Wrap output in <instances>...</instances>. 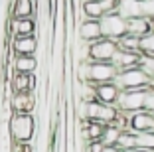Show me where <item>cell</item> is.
Masks as SVG:
<instances>
[{
    "label": "cell",
    "mask_w": 154,
    "mask_h": 152,
    "mask_svg": "<svg viewBox=\"0 0 154 152\" xmlns=\"http://www.w3.org/2000/svg\"><path fill=\"white\" fill-rule=\"evenodd\" d=\"M8 132L14 142L30 144L36 134V119L34 115H14L8 121Z\"/></svg>",
    "instance_id": "6da1fadb"
},
{
    "label": "cell",
    "mask_w": 154,
    "mask_h": 152,
    "mask_svg": "<svg viewBox=\"0 0 154 152\" xmlns=\"http://www.w3.org/2000/svg\"><path fill=\"white\" fill-rule=\"evenodd\" d=\"M115 83L119 85L121 91H134V89H150L154 87V81L146 75V71L140 65L127 69V71H121L115 79Z\"/></svg>",
    "instance_id": "7a4b0ae2"
},
{
    "label": "cell",
    "mask_w": 154,
    "mask_h": 152,
    "mask_svg": "<svg viewBox=\"0 0 154 152\" xmlns=\"http://www.w3.org/2000/svg\"><path fill=\"white\" fill-rule=\"evenodd\" d=\"M150 89H152V87H150ZM150 89L122 91L121 97H119V101H117V109L121 113H127V115L144 111V107H146V95H148Z\"/></svg>",
    "instance_id": "3957f363"
},
{
    "label": "cell",
    "mask_w": 154,
    "mask_h": 152,
    "mask_svg": "<svg viewBox=\"0 0 154 152\" xmlns=\"http://www.w3.org/2000/svg\"><path fill=\"white\" fill-rule=\"evenodd\" d=\"M101 30H103V38L119 42L121 38L127 36V20L119 12L107 14V16L101 18Z\"/></svg>",
    "instance_id": "277c9868"
},
{
    "label": "cell",
    "mask_w": 154,
    "mask_h": 152,
    "mask_svg": "<svg viewBox=\"0 0 154 152\" xmlns=\"http://www.w3.org/2000/svg\"><path fill=\"white\" fill-rule=\"evenodd\" d=\"M10 109L14 115H34L38 109L36 91H26V93H12L10 97Z\"/></svg>",
    "instance_id": "5b68a950"
},
{
    "label": "cell",
    "mask_w": 154,
    "mask_h": 152,
    "mask_svg": "<svg viewBox=\"0 0 154 152\" xmlns=\"http://www.w3.org/2000/svg\"><path fill=\"white\" fill-rule=\"evenodd\" d=\"M119 51V44L109 38H101V40L91 44V61H107L113 63L115 54Z\"/></svg>",
    "instance_id": "8992f818"
},
{
    "label": "cell",
    "mask_w": 154,
    "mask_h": 152,
    "mask_svg": "<svg viewBox=\"0 0 154 152\" xmlns=\"http://www.w3.org/2000/svg\"><path fill=\"white\" fill-rule=\"evenodd\" d=\"M128 130H132L136 134L154 132V115L148 111H138L128 115Z\"/></svg>",
    "instance_id": "52a82bcc"
},
{
    "label": "cell",
    "mask_w": 154,
    "mask_h": 152,
    "mask_svg": "<svg viewBox=\"0 0 154 152\" xmlns=\"http://www.w3.org/2000/svg\"><path fill=\"white\" fill-rule=\"evenodd\" d=\"M77 38L81 42L93 44V42L103 38V30H101V20H81L77 26Z\"/></svg>",
    "instance_id": "ba28073f"
},
{
    "label": "cell",
    "mask_w": 154,
    "mask_h": 152,
    "mask_svg": "<svg viewBox=\"0 0 154 152\" xmlns=\"http://www.w3.org/2000/svg\"><path fill=\"white\" fill-rule=\"evenodd\" d=\"M95 87V99L103 105H115L117 107V101L121 97L122 91L119 89V85L115 81L111 83H101V85H93Z\"/></svg>",
    "instance_id": "9c48e42d"
},
{
    "label": "cell",
    "mask_w": 154,
    "mask_h": 152,
    "mask_svg": "<svg viewBox=\"0 0 154 152\" xmlns=\"http://www.w3.org/2000/svg\"><path fill=\"white\" fill-rule=\"evenodd\" d=\"M142 61V54H134V51H127V49H121L115 54L113 57V65L121 71H127V69H132V67H138Z\"/></svg>",
    "instance_id": "30bf717a"
},
{
    "label": "cell",
    "mask_w": 154,
    "mask_h": 152,
    "mask_svg": "<svg viewBox=\"0 0 154 152\" xmlns=\"http://www.w3.org/2000/svg\"><path fill=\"white\" fill-rule=\"evenodd\" d=\"M12 54L14 55H36L40 48V40L36 36H26V38H12Z\"/></svg>",
    "instance_id": "8fae6325"
},
{
    "label": "cell",
    "mask_w": 154,
    "mask_h": 152,
    "mask_svg": "<svg viewBox=\"0 0 154 152\" xmlns=\"http://www.w3.org/2000/svg\"><path fill=\"white\" fill-rule=\"evenodd\" d=\"M154 30V24L150 18L146 16H140V18H132V20H127V34L128 36H134L138 40L146 38L150 32Z\"/></svg>",
    "instance_id": "7c38bea8"
},
{
    "label": "cell",
    "mask_w": 154,
    "mask_h": 152,
    "mask_svg": "<svg viewBox=\"0 0 154 152\" xmlns=\"http://www.w3.org/2000/svg\"><path fill=\"white\" fill-rule=\"evenodd\" d=\"M36 81H34L32 73H18L12 71V79H10V89L12 93H26V91H34Z\"/></svg>",
    "instance_id": "4fadbf2b"
},
{
    "label": "cell",
    "mask_w": 154,
    "mask_h": 152,
    "mask_svg": "<svg viewBox=\"0 0 154 152\" xmlns=\"http://www.w3.org/2000/svg\"><path fill=\"white\" fill-rule=\"evenodd\" d=\"M10 32H12V38L36 36L38 22L34 18H28V20H12V22H10Z\"/></svg>",
    "instance_id": "5bb4252c"
},
{
    "label": "cell",
    "mask_w": 154,
    "mask_h": 152,
    "mask_svg": "<svg viewBox=\"0 0 154 152\" xmlns=\"http://www.w3.org/2000/svg\"><path fill=\"white\" fill-rule=\"evenodd\" d=\"M38 55H14L12 57V71L18 73H36L38 71Z\"/></svg>",
    "instance_id": "9a60e30c"
},
{
    "label": "cell",
    "mask_w": 154,
    "mask_h": 152,
    "mask_svg": "<svg viewBox=\"0 0 154 152\" xmlns=\"http://www.w3.org/2000/svg\"><path fill=\"white\" fill-rule=\"evenodd\" d=\"M117 12L121 14L125 20L140 18V16H144V14H142V0H119Z\"/></svg>",
    "instance_id": "2e32d148"
},
{
    "label": "cell",
    "mask_w": 154,
    "mask_h": 152,
    "mask_svg": "<svg viewBox=\"0 0 154 152\" xmlns=\"http://www.w3.org/2000/svg\"><path fill=\"white\" fill-rule=\"evenodd\" d=\"M34 16V0H14L12 18L14 20H28Z\"/></svg>",
    "instance_id": "e0dca14e"
},
{
    "label": "cell",
    "mask_w": 154,
    "mask_h": 152,
    "mask_svg": "<svg viewBox=\"0 0 154 152\" xmlns=\"http://www.w3.org/2000/svg\"><path fill=\"white\" fill-rule=\"evenodd\" d=\"M81 14H83V20H101L105 16L99 0H83L81 2Z\"/></svg>",
    "instance_id": "ac0fdd59"
},
{
    "label": "cell",
    "mask_w": 154,
    "mask_h": 152,
    "mask_svg": "<svg viewBox=\"0 0 154 152\" xmlns=\"http://www.w3.org/2000/svg\"><path fill=\"white\" fill-rule=\"evenodd\" d=\"M117 146L121 148V150L128 152V150H134V148H138V140H136V132H132V130H122L121 136H119V142Z\"/></svg>",
    "instance_id": "d6986e66"
},
{
    "label": "cell",
    "mask_w": 154,
    "mask_h": 152,
    "mask_svg": "<svg viewBox=\"0 0 154 152\" xmlns=\"http://www.w3.org/2000/svg\"><path fill=\"white\" fill-rule=\"evenodd\" d=\"M121 132H122V130L119 129L117 125H107V129H105V134H103V138H101V142H103L105 146H117Z\"/></svg>",
    "instance_id": "ffe728a7"
},
{
    "label": "cell",
    "mask_w": 154,
    "mask_h": 152,
    "mask_svg": "<svg viewBox=\"0 0 154 152\" xmlns=\"http://www.w3.org/2000/svg\"><path fill=\"white\" fill-rule=\"evenodd\" d=\"M117 44H119V48H121V49L134 51V54H142V51H140V40H138V38H134V36H128V34H127V36L121 38Z\"/></svg>",
    "instance_id": "44dd1931"
},
{
    "label": "cell",
    "mask_w": 154,
    "mask_h": 152,
    "mask_svg": "<svg viewBox=\"0 0 154 152\" xmlns=\"http://www.w3.org/2000/svg\"><path fill=\"white\" fill-rule=\"evenodd\" d=\"M136 140H138V148H144V150L154 152V132L136 134Z\"/></svg>",
    "instance_id": "7402d4cb"
},
{
    "label": "cell",
    "mask_w": 154,
    "mask_h": 152,
    "mask_svg": "<svg viewBox=\"0 0 154 152\" xmlns=\"http://www.w3.org/2000/svg\"><path fill=\"white\" fill-rule=\"evenodd\" d=\"M140 51L142 55H154V30L140 40Z\"/></svg>",
    "instance_id": "603a6c76"
},
{
    "label": "cell",
    "mask_w": 154,
    "mask_h": 152,
    "mask_svg": "<svg viewBox=\"0 0 154 152\" xmlns=\"http://www.w3.org/2000/svg\"><path fill=\"white\" fill-rule=\"evenodd\" d=\"M140 67L146 71V75L154 81V55H142V61H140Z\"/></svg>",
    "instance_id": "cb8c5ba5"
},
{
    "label": "cell",
    "mask_w": 154,
    "mask_h": 152,
    "mask_svg": "<svg viewBox=\"0 0 154 152\" xmlns=\"http://www.w3.org/2000/svg\"><path fill=\"white\" fill-rule=\"evenodd\" d=\"M142 14L146 18L154 20V0H142Z\"/></svg>",
    "instance_id": "d4e9b609"
},
{
    "label": "cell",
    "mask_w": 154,
    "mask_h": 152,
    "mask_svg": "<svg viewBox=\"0 0 154 152\" xmlns=\"http://www.w3.org/2000/svg\"><path fill=\"white\" fill-rule=\"evenodd\" d=\"M105 150V144L101 142V140H97V142H87L85 146V152H103Z\"/></svg>",
    "instance_id": "484cf974"
},
{
    "label": "cell",
    "mask_w": 154,
    "mask_h": 152,
    "mask_svg": "<svg viewBox=\"0 0 154 152\" xmlns=\"http://www.w3.org/2000/svg\"><path fill=\"white\" fill-rule=\"evenodd\" d=\"M144 111H148V113H152V115H154V87L148 91V95H146V107H144Z\"/></svg>",
    "instance_id": "4316f807"
},
{
    "label": "cell",
    "mask_w": 154,
    "mask_h": 152,
    "mask_svg": "<svg viewBox=\"0 0 154 152\" xmlns=\"http://www.w3.org/2000/svg\"><path fill=\"white\" fill-rule=\"evenodd\" d=\"M103 152H125V150H121L119 146H105Z\"/></svg>",
    "instance_id": "83f0119b"
},
{
    "label": "cell",
    "mask_w": 154,
    "mask_h": 152,
    "mask_svg": "<svg viewBox=\"0 0 154 152\" xmlns=\"http://www.w3.org/2000/svg\"><path fill=\"white\" fill-rule=\"evenodd\" d=\"M128 152H150V150H144V148H134V150H128Z\"/></svg>",
    "instance_id": "f1b7e54d"
},
{
    "label": "cell",
    "mask_w": 154,
    "mask_h": 152,
    "mask_svg": "<svg viewBox=\"0 0 154 152\" xmlns=\"http://www.w3.org/2000/svg\"><path fill=\"white\" fill-rule=\"evenodd\" d=\"M152 24H154V20H152Z\"/></svg>",
    "instance_id": "f546056e"
}]
</instances>
